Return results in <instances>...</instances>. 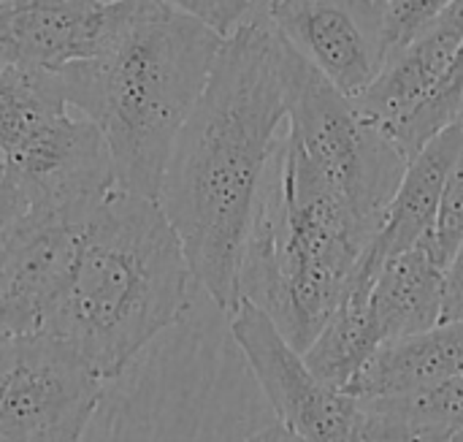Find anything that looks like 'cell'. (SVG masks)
I'll use <instances>...</instances> for the list:
<instances>
[{"label": "cell", "mask_w": 463, "mask_h": 442, "mask_svg": "<svg viewBox=\"0 0 463 442\" xmlns=\"http://www.w3.org/2000/svg\"><path fill=\"white\" fill-rule=\"evenodd\" d=\"M244 442H304L301 437H296L290 429H285L282 424H277V427H269V429H263V432H258V435H252L250 440Z\"/></svg>", "instance_id": "cb8c5ba5"}, {"label": "cell", "mask_w": 463, "mask_h": 442, "mask_svg": "<svg viewBox=\"0 0 463 442\" xmlns=\"http://www.w3.org/2000/svg\"><path fill=\"white\" fill-rule=\"evenodd\" d=\"M458 318H463V242L445 269V312H442V321H458Z\"/></svg>", "instance_id": "603a6c76"}, {"label": "cell", "mask_w": 463, "mask_h": 442, "mask_svg": "<svg viewBox=\"0 0 463 442\" xmlns=\"http://www.w3.org/2000/svg\"><path fill=\"white\" fill-rule=\"evenodd\" d=\"M285 133L323 174L364 231L377 236L407 171V158L353 98L342 95L304 57Z\"/></svg>", "instance_id": "5b68a950"}, {"label": "cell", "mask_w": 463, "mask_h": 442, "mask_svg": "<svg viewBox=\"0 0 463 442\" xmlns=\"http://www.w3.org/2000/svg\"><path fill=\"white\" fill-rule=\"evenodd\" d=\"M369 312L380 345L442 323L445 266L437 261L431 245L412 247L380 266L369 288Z\"/></svg>", "instance_id": "4fadbf2b"}, {"label": "cell", "mask_w": 463, "mask_h": 442, "mask_svg": "<svg viewBox=\"0 0 463 442\" xmlns=\"http://www.w3.org/2000/svg\"><path fill=\"white\" fill-rule=\"evenodd\" d=\"M71 109L60 73L0 65V163L41 139Z\"/></svg>", "instance_id": "e0dca14e"}, {"label": "cell", "mask_w": 463, "mask_h": 442, "mask_svg": "<svg viewBox=\"0 0 463 442\" xmlns=\"http://www.w3.org/2000/svg\"><path fill=\"white\" fill-rule=\"evenodd\" d=\"M92 209L30 207L16 223L0 250L3 337L43 332L71 283L81 234Z\"/></svg>", "instance_id": "ba28073f"}, {"label": "cell", "mask_w": 463, "mask_h": 442, "mask_svg": "<svg viewBox=\"0 0 463 442\" xmlns=\"http://www.w3.org/2000/svg\"><path fill=\"white\" fill-rule=\"evenodd\" d=\"M453 3L456 0H388L380 14L385 52L391 54L393 49L412 41L426 24H431Z\"/></svg>", "instance_id": "d6986e66"}, {"label": "cell", "mask_w": 463, "mask_h": 442, "mask_svg": "<svg viewBox=\"0 0 463 442\" xmlns=\"http://www.w3.org/2000/svg\"><path fill=\"white\" fill-rule=\"evenodd\" d=\"M298 62L301 54L269 22L239 24L165 163L157 204L195 283L225 315L241 307L252 212L293 106Z\"/></svg>", "instance_id": "6da1fadb"}, {"label": "cell", "mask_w": 463, "mask_h": 442, "mask_svg": "<svg viewBox=\"0 0 463 442\" xmlns=\"http://www.w3.org/2000/svg\"><path fill=\"white\" fill-rule=\"evenodd\" d=\"M372 280L374 277H364L355 272L347 296L326 321L315 342L301 353L309 370L339 391H347L350 383L364 372V367L383 348L369 312Z\"/></svg>", "instance_id": "2e32d148"}, {"label": "cell", "mask_w": 463, "mask_h": 442, "mask_svg": "<svg viewBox=\"0 0 463 442\" xmlns=\"http://www.w3.org/2000/svg\"><path fill=\"white\" fill-rule=\"evenodd\" d=\"M463 378V318L383 345L350 383L355 399H377Z\"/></svg>", "instance_id": "5bb4252c"}, {"label": "cell", "mask_w": 463, "mask_h": 442, "mask_svg": "<svg viewBox=\"0 0 463 442\" xmlns=\"http://www.w3.org/2000/svg\"><path fill=\"white\" fill-rule=\"evenodd\" d=\"M269 24L342 95L358 101L385 65L372 0H271Z\"/></svg>", "instance_id": "9c48e42d"}, {"label": "cell", "mask_w": 463, "mask_h": 442, "mask_svg": "<svg viewBox=\"0 0 463 442\" xmlns=\"http://www.w3.org/2000/svg\"><path fill=\"white\" fill-rule=\"evenodd\" d=\"M117 19L119 0H0V65L60 73L95 57Z\"/></svg>", "instance_id": "30bf717a"}, {"label": "cell", "mask_w": 463, "mask_h": 442, "mask_svg": "<svg viewBox=\"0 0 463 442\" xmlns=\"http://www.w3.org/2000/svg\"><path fill=\"white\" fill-rule=\"evenodd\" d=\"M385 3H388V0H372V5H374V8H377L380 14H383V8H385Z\"/></svg>", "instance_id": "d4e9b609"}, {"label": "cell", "mask_w": 463, "mask_h": 442, "mask_svg": "<svg viewBox=\"0 0 463 442\" xmlns=\"http://www.w3.org/2000/svg\"><path fill=\"white\" fill-rule=\"evenodd\" d=\"M461 155L463 109L448 128H442L431 141L423 144V149L415 158L407 160L402 185L383 217L377 236L366 247L358 272L374 277L388 258H396L434 239L445 185Z\"/></svg>", "instance_id": "8fae6325"}, {"label": "cell", "mask_w": 463, "mask_h": 442, "mask_svg": "<svg viewBox=\"0 0 463 442\" xmlns=\"http://www.w3.org/2000/svg\"><path fill=\"white\" fill-rule=\"evenodd\" d=\"M453 442H463V432H461V435H458V437H456V440H453Z\"/></svg>", "instance_id": "484cf974"}, {"label": "cell", "mask_w": 463, "mask_h": 442, "mask_svg": "<svg viewBox=\"0 0 463 442\" xmlns=\"http://www.w3.org/2000/svg\"><path fill=\"white\" fill-rule=\"evenodd\" d=\"M366 442H453L463 432V378L361 399Z\"/></svg>", "instance_id": "9a60e30c"}, {"label": "cell", "mask_w": 463, "mask_h": 442, "mask_svg": "<svg viewBox=\"0 0 463 442\" xmlns=\"http://www.w3.org/2000/svg\"><path fill=\"white\" fill-rule=\"evenodd\" d=\"M106 380L49 332L0 340V442H79Z\"/></svg>", "instance_id": "8992f818"}, {"label": "cell", "mask_w": 463, "mask_h": 442, "mask_svg": "<svg viewBox=\"0 0 463 442\" xmlns=\"http://www.w3.org/2000/svg\"><path fill=\"white\" fill-rule=\"evenodd\" d=\"M0 340H3V334H0Z\"/></svg>", "instance_id": "4316f807"}, {"label": "cell", "mask_w": 463, "mask_h": 442, "mask_svg": "<svg viewBox=\"0 0 463 442\" xmlns=\"http://www.w3.org/2000/svg\"><path fill=\"white\" fill-rule=\"evenodd\" d=\"M228 318L239 351L285 429L304 442H366L361 399L320 380L263 310L241 302Z\"/></svg>", "instance_id": "52a82bcc"}, {"label": "cell", "mask_w": 463, "mask_h": 442, "mask_svg": "<svg viewBox=\"0 0 463 442\" xmlns=\"http://www.w3.org/2000/svg\"><path fill=\"white\" fill-rule=\"evenodd\" d=\"M372 234L279 133L241 261V302L263 310L304 353L347 296Z\"/></svg>", "instance_id": "277c9868"}, {"label": "cell", "mask_w": 463, "mask_h": 442, "mask_svg": "<svg viewBox=\"0 0 463 442\" xmlns=\"http://www.w3.org/2000/svg\"><path fill=\"white\" fill-rule=\"evenodd\" d=\"M461 43L463 0H456L412 41L385 57L372 87L355 101L358 109L388 136L445 82Z\"/></svg>", "instance_id": "7c38bea8"}, {"label": "cell", "mask_w": 463, "mask_h": 442, "mask_svg": "<svg viewBox=\"0 0 463 442\" xmlns=\"http://www.w3.org/2000/svg\"><path fill=\"white\" fill-rule=\"evenodd\" d=\"M190 264L155 198L114 187L90 215L71 283L43 332L109 383L190 307Z\"/></svg>", "instance_id": "3957f363"}, {"label": "cell", "mask_w": 463, "mask_h": 442, "mask_svg": "<svg viewBox=\"0 0 463 442\" xmlns=\"http://www.w3.org/2000/svg\"><path fill=\"white\" fill-rule=\"evenodd\" d=\"M222 43L220 33L165 0H119L109 43L60 71L71 106L109 144L117 187L157 201L174 141Z\"/></svg>", "instance_id": "7a4b0ae2"}, {"label": "cell", "mask_w": 463, "mask_h": 442, "mask_svg": "<svg viewBox=\"0 0 463 442\" xmlns=\"http://www.w3.org/2000/svg\"><path fill=\"white\" fill-rule=\"evenodd\" d=\"M463 109V43L453 68L448 71L445 82L423 101L402 125H396L388 139L404 152V158H415L426 141H431L442 128H448Z\"/></svg>", "instance_id": "ac0fdd59"}, {"label": "cell", "mask_w": 463, "mask_h": 442, "mask_svg": "<svg viewBox=\"0 0 463 442\" xmlns=\"http://www.w3.org/2000/svg\"><path fill=\"white\" fill-rule=\"evenodd\" d=\"M165 3L209 24L222 38H228L239 24H244V14L252 5V0H165Z\"/></svg>", "instance_id": "44dd1931"}, {"label": "cell", "mask_w": 463, "mask_h": 442, "mask_svg": "<svg viewBox=\"0 0 463 442\" xmlns=\"http://www.w3.org/2000/svg\"><path fill=\"white\" fill-rule=\"evenodd\" d=\"M27 209H30L27 198L0 168V250L8 242L11 231L16 228V223L27 215Z\"/></svg>", "instance_id": "7402d4cb"}, {"label": "cell", "mask_w": 463, "mask_h": 442, "mask_svg": "<svg viewBox=\"0 0 463 442\" xmlns=\"http://www.w3.org/2000/svg\"><path fill=\"white\" fill-rule=\"evenodd\" d=\"M463 242V155L458 163L450 171V179L445 185V196H442V207H439V217H437V228H434V239L429 242L437 261L448 269V264L453 261L458 245Z\"/></svg>", "instance_id": "ffe728a7"}]
</instances>
